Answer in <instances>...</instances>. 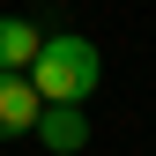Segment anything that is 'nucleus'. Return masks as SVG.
Listing matches in <instances>:
<instances>
[{
  "mask_svg": "<svg viewBox=\"0 0 156 156\" xmlns=\"http://www.w3.org/2000/svg\"><path fill=\"white\" fill-rule=\"evenodd\" d=\"M97 74H104V60H97V45L89 37H45V52H37V67H30V89L45 97L52 112H82L89 104V89H97Z\"/></svg>",
  "mask_w": 156,
  "mask_h": 156,
  "instance_id": "nucleus-1",
  "label": "nucleus"
},
{
  "mask_svg": "<svg viewBox=\"0 0 156 156\" xmlns=\"http://www.w3.org/2000/svg\"><path fill=\"white\" fill-rule=\"evenodd\" d=\"M37 119H45V97L30 89V74H0V141L37 134Z\"/></svg>",
  "mask_w": 156,
  "mask_h": 156,
  "instance_id": "nucleus-2",
  "label": "nucleus"
},
{
  "mask_svg": "<svg viewBox=\"0 0 156 156\" xmlns=\"http://www.w3.org/2000/svg\"><path fill=\"white\" fill-rule=\"evenodd\" d=\"M37 141H45L52 156H82V149H89V119H82V112H52V104H45Z\"/></svg>",
  "mask_w": 156,
  "mask_h": 156,
  "instance_id": "nucleus-4",
  "label": "nucleus"
},
{
  "mask_svg": "<svg viewBox=\"0 0 156 156\" xmlns=\"http://www.w3.org/2000/svg\"><path fill=\"white\" fill-rule=\"evenodd\" d=\"M37 52H45V30L23 15H0V74H30Z\"/></svg>",
  "mask_w": 156,
  "mask_h": 156,
  "instance_id": "nucleus-3",
  "label": "nucleus"
}]
</instances>
